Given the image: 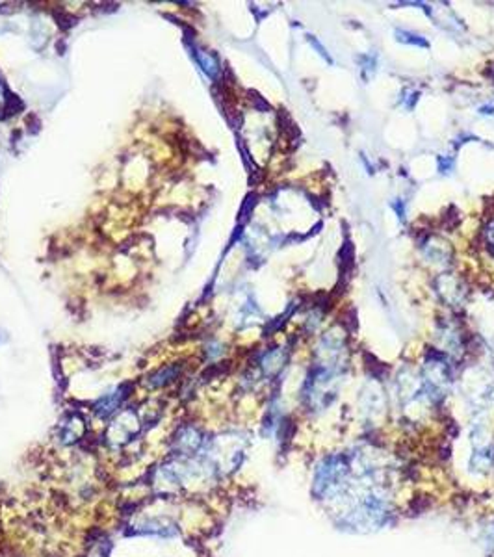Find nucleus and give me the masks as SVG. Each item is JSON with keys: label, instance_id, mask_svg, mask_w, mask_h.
<instances>
[{"label": "nucleus", "instance_id": "1", "mask_svg": "<svg viewBox=\"0 0 494 557\" xmlns=\"http://www.w3.org/2000/svg\"><path fill=\"white\" fill-rule=\"evenodd\" d=\"M348 475V464L340 457H327L324 463L316 468L315 490L318 496H335L342 489V481Z\"/></svg>", "mask_w": 494, "mask_h": 557}, {"label": "nucleus", "instance_id": "2", "mask_svg": "<svg viewBox=\"0 0 494 557\" xmlns=\"http://www.w3.org/2000/svg\"><path fill=\"white\" fill-rule=\"evenodd\" d=\"M132 385H121L118 387L113 392L106 394V396L99 397L97 402L93 403V414L99 418V420H108L112 418L113 414L119 413V409L123 407L125 402L129 399L130 392H132Z\"/></svg>", "mask_w": 494, "mask_h": 557}, {"label": "nucleus", "instance_id": "3", "mask_svg": "<svg viewBox=\"0 0 494 557\" xmlns=\"http://www.w3.org/2000/svg\"><path fill=\"white\" fill-rule=\"evenodd\" d=\"M182 362H171V364H165V366L158 368L156 371H153L147 379H145V385L149 388H165L173 385L175 381H179V377L182 376Z\"/></svg>", "mask_w": 494, "mask_h": 557}, {"label": "nucleus", "instance_id": "4", "mask_svg": "<svg viewBox=\"0 0 494 557\" xmlns=\"http://www.w3.org/2000/svg\"><path fill=\"white\" fill-rule=\"evenodd\" d=\"M196 58L199 65L203 68V71L208 75V77H216L217 71H220V65H217V60L212 56L210 52H205L201 49H196Z\"/></svg>", "mask_w": 494, "mask_h": 557}]
</instances>
